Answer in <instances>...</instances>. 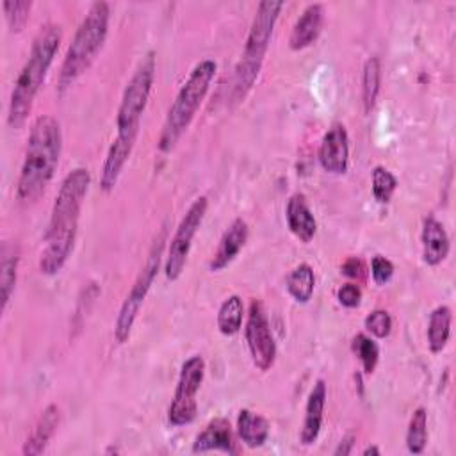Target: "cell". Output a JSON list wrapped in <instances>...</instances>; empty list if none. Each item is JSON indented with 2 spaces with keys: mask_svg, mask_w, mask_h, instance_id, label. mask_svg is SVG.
Returning a JSON list of instances; mask_svg holds the SVG:
<instances>
[{
  "mask_svg": "<svg viewBox=\"0 0 456 456\" xmlns=\"http://www.w3.org/2000/svg\"><path fill=\"white\" fill-rule=\"evenodd\" d=\"M208 208V200L207 196H200L196 198L191 207L187 208V212L183 214L180 224L175 230V235L169 242V249H167V256L164 262V273L166 278L169 281H175L180 278V274L183 273L189 251H191V244L192 239L198 232V228L203 223V217L207 214Z\"/></svg>",
  "mask_w": 456,
  "mask_h": 456,
  "instance_id": "30bf717a",
  "label": "cell"
},
{
  "mask_svg": "<svg viewBox=\"0 0 456 456\" xmlns=\"http://www.w3.org/2000/svg\"><path fill=\"white\" fill-rule=\"evenodd\" d=\"M89 183L91 175L87 167H75L61 182L45 233V248L39 256V271L43 274H57L68 262L75 246L78 217Z\"/></svg>",
  "mask_w": 456,
  "mask_h": 456,
  "instance_id": "6da1fadb",
  "label": "cell"
},
{
  "mask_svg": "<svg viewBox=\"0 0 456 456\" xmlns=\"http://www.w3.org/2000/svg\"><path fill=\"white\" fill-rule=\"evenodd\" d=\"M353 445H354V435H346L340 442H338V445H337V449L333 451V454L335 456H347V454H351L353 452Z\"/></svg>",
  "mask_w": 456,
  "mask_h": 456,
  "instance_id": "e575fe53",
  "label": "cell"
},
{
  "mask_svg": "<svg viewBox=\"0 0 456 456\" xmlns=\"http://www.w3.org/2000/svg\"><path fill=\"white\" fill-rule=\"evenodd\" d=\"M315 287V274L310 264L296 265L287 276V290L297 303H308Z\"/></svg>",
  "mask_w": 456,
  "mask_h": 456,
  "instance_id": "d4e9b609",
  "label": "cell"
},
{
  "mask_svg": "<svg viewBox=\"0 0 456 456\" xmlns=\"http://www.w3.org/2000/svg\"><path fill=\"white\" fill-rule=\"evenodd\" d=\"M18 249L14 244H2V258H0V290H2V312L7 308L9 299L16 287L18 278Z\"/></svg>",
  "mask_w": 456,
  "mask_h": 456,
  "instance_id": "603a6c76",
  "label": "cell"
},
{
  "mask_svg": "<svg viewBox=\"0 0 456 456\" xmlns=\"http://www.w3.org/2000/svg\"><path fill=\"white\" fill-rule=\"evenodd\" d=\"M139 130H125V132H118L109 151L107 157L103 160L102 166V175H100V189L109 192L114 189L134 146H135V139H137Z\"/></svg>",
  "mask_w": 456,
  "mask_h": 456,
  "instance_id": "4fadbf2b",
  "label": "cell"
},
{
  "mask_svg": "<svg viewBox=\"0 0 456 456\" xmlns=\"http://www.w3.org/2000/svg\"><path fill=\"white\" fill-rule=\"evenodd\" d=\"M248 233H249L248 223L242 217L233 219V223L223 233V237L219 240V246H217L216 253L210 258V264H208L210 271L217 273V271L224 269L239 255V251L244 248V244L248 240Z\"/></svg>",
  "mask_w": 456,
  "mask_h": 456,
  "instance_id": "9a60e30c",
  "label": "cell"
},
{
  "mask_svg": "<svg viewBox=\"0 0 456 456\" xmlns=\"http://www.w3.org/2000/svg\"><path fill=\"white\" fill-rule=\"evenodd\" d=\"M2 9H4L5 21H7L9 28L12 32H18L25 27V23L30 16L32 2L30 0H4Z\"/></svg>",
  "mask_w": 456,
  "mask_h": 456,
  "instance_id": "f546056e",
  "label": "cell"
},
{
  "mask_svg": "<svg viewBox=\"0 0 456 456\" xmlns=\"http://www.w3.org/2000/svg\"><path fill=\"white\" fill-rule=\"evenodd\" d=\"M451 322L452 310L447 305H440L429 314L428 347L431 353H440L447 346L451 337Z\"/></svg>",
  "mask_w": 456,
  "mask_h": 456,
  "instance_id": "7402d4cb",
  "label": "cell"
},
{
  "mask_svg": "<svg viewBox=\"0 0 456 456\" xmlns=\"http://www.w3.org/2000/svg\"><path fill=\"white\" fill-rule=\"evenodd\" d=\"M351 347H353V353L358 356L363 372L372 374L379 360V346L376 344V340L365 333H358L353 338Z\"/></svg>",
  "mask_w": 456,
  "mask_h": 456,
  "instance_id": "83f0119b",
  "label": "cell"
},
{
  "mask_svg": "<svg viewBox=\"0 0 456 456\" xmlns=\"http://www.w3.org/2000/svg\"><path fill=\"white\" fill-rule=\"evenodd\" d=\"M420 240H422V260L428 265H438L447 258L451 251V240L444 224L433 216L424 219Z\"/></svg>",
  "mask_w": 456,
  "mask_h": 456,
  "instance_id": "ac0fdd59",
  "label": "cell"
},
{
  "mask_svg": "<svg viewBox=\"0 0 456 456\" xmlns=\"http://www.w3.org/2000/svg\"><path fill=\"white\" fill-rule=\"evenodd\" d=\"M59 422H61V410L57 404H48L39 419L36 420L30 435L27 436L23 447H21V454L25 456H37L41 454L46 445L50 444L53 433L57 431L59 428Z\"/></svg>",
  "mask_w": 456,
  "mask_h": 456,
  "instance_id": "d6986e66",
  "label": "cell"
},
{
  "mask_svg": "<svg viewBox=\"0 0 456 456\" xmlns=\"http://www.w3.org/2000/svg\"><path fill=\"white\" fill-rule=\"evenodd\" d=\"M237 435L248 447H260L269 438V422L251 410H240L237 417Z\"/></svg>",
  "mask_w": 456,
  "mask_h": 456,
  "instance_id": "44dd1931",
  "label": "cell"
},
{
  "mask_svg": "<svg viewBox=\"0 0 456 456\" xmlns=\"http://www.w3.org/2000/svg\"><path fill=\"white\" fill-rule=\"evenodd\" d=\"M207 451H223L228 454L237 452L232 426L226 419L217 417L210 420L205 426V429L194 438L192 452H207Z\"/></svg>",
  "mask_w": 456,
  "mask_h": 456,
  "instance_id": "ffe728a7",
  "label": "cell"
},
{
  "mask_svg": "<svg viewBox=\"0 0 456 456\" xmlns=\"http://www.w3.org/2000/svg\"><path fill=\"white\" fill-rule=\"evenodd\" d=\"M362 454H363V456H369V454H376V456H379V454H381V451H379V447H376V445H369V447H365V449L362 451Z\"/></svg>",
  "mask_w": 456,
  "mask_h": 456,
  "instance_id": "d590c367",
  "label": "cell"
},
{
  "mask_svg": "<svg viewBox=\"0 0 456 456\" xmlns=\"http://www.w3.org/2000/svg\"><path fill=\"white\" fill-rule=\"evenodd\" d=\"M397 189V178L383 166L372 169V194L379 203H388Z\"/></svg>",
  "mask_w": 456,
  "mask_h": 456,
  "instance_id": "f1b7e54d",
  "label": "cell"
},
{
  "mask_svg": "<svg viewBox=\"0 0 456 456\" xmlns=\"http://www.w3.org/2000/svg\"><path fill=\"white\" fill-rule=\"evenodd\" d=\"M428 444V411L426 408L419 406L411 417L406 429V447L411 454L424 452Z\"/></svg>",
  "mask_w": 456,
  "mask_h": 456,
  "instance_id": "4316f807",
  "label": "cell"
},
{
  "mask_svg": "<svg viewBox=\"0 0 456 456\" xmlns=\"http://www.w3.org/2000/svg\"><path fill=\"white\" fill-rule=\"evenodd\" d=\"M381 89V62L376 55L369 57L362 69V103L363 112L369 114L378 100Z\"/></svg>",
  "mask_w": 456,
  "mask_h": 456,
  "instance_id": "cb8c5ba5",
  "label": "cell"
},
{
  "mask_svg": "<svg viewBox=\"0 0 456 456\" xmlns=\"http://www.w3.org/2000/svg\"><path fill=\"white\" fill-rule=\"evenodd\" d=\"M319 164L331 175H344L349 166V135L342 123L331 125L321 139Z\"/></svg>",
  "mask_w": 456,
  "mask_h": 456,
  "instance_id": "7c38bea8",
  "label": "cell"
},
{
  "mask_svg": "<svg viewBox=\"0 0 456 456\" xmlns=\"http://www.w3.org/2000/svg\"><path fill=\"white\" fill-rule=\"evenodd\" d=\"M153 82H155V52L150 50L144 53V57L137 64L135 71L132 73L123 91V96L118 107V116H116L118 132L139 130L141 116L148 105Z\"/></svg>",
  "mask_w": 456,
  "mask_h": 456,
  "instance_id": "ba28073f",
  "label": "cell"
},
{
  "mask_svg": "<svg viewBox=\"0 0 456 456\" xmlns=\"http://www.w3.org/2000/svg\"><path fill=\"white\" fill-rule=\"evenodd\" d=\"M324 21V7L322 4H308L301 16L296 20L290 37H289V46L292 50H303L310 46L321 34Z\"/></svg>",
  "mask_w": 456,
  "mask_h": 456,
  "instance_id": "2e32d148",
  "label": "cell"
},
{
  "mask_svg": "<svg viewBox=\"0 0 456 456\" xmlns=\"http://www.w3.org/2000/svg\"><path fill=\"white\" fill-rule=\"evenodd\" d=\"M205 376V360L200 354L187 358L182 363L178 383L173 401L167 408V422L171 426H185L196 419L198 404L196 392L200 390Z\"/></svg>",
  "mask_w": 456,
  "mask_h": 456,
  "instance_id": "9c48e42d",
  "label": "cell"
},
{
  "mask_svg": "<svg viewBox=\"0 0 456 456\" xmlns=\"http://www.w3.org/2000/svg\"><path fill=\"white\" fill-rule=\"evenodd\" d=\"M281 9H283L281 0H264L258 4L248 37H246L242 55L235 66V73L232 80V94H230L233 103L242 102L246 94L251 91V87L255 86V80L258 78L265 52L269 48L273 30Z\"/></svg>",
  "mask_w": 456,
  "mask_h": 456,
  "instance_id": "5b68a950",
  "label": "cell"
},
{
  "mask_svg": "<svg viewBox=\"0 0 456 456\" xmlns=\"http://www.w3.org/2000/svg\"><path fill=\"white\" fill-rule=\"evenodd\" d=\"M164 242H166V228L160 230V233L155 237L153 244H151V249L146 256V262L144 265L141 267L137 278L134 280L125 301L121 303V308L118 312V317H116V324H114V337L119 344H125L130 337V331H132V326L137 319V314L141 310V305L144 303L148 292H150V287L159 273V265H160V260H162V251H164Z\"/></svg>",
  "mask_w": 456,
  "mask_h": 456,
  "instance_id": "52a82bcc",
  "label": "cell"
},
{
  "mask_svg": "<svg viewBox=\"0 0 456 456\" xmlns=\"http://www.w3.org/2000/svg\"><path fill=\"white\" fill-rule=\"evenodd\" d=\"M285 219L289 230L301 240L310 242L317 232V221L308 207V201L303 192H294L287 200Z\"/></svg>",
  "mask_w": 456,
  "mask_h": 456,
  "instance_id": "e0dca14e",
  "label": "cell"
},
{
  "mask_svg": "<svg viewBox=\"0 0 456 456\" xmlns=\"http://www.w3.org/2000/svg\"><path fill=\"white\" fill-rule=\"evenodd\" d=\"M363 324H365V330H367L370 335H374L376 338H385V337H388L390 331H392V317H390V314H388L387 310H383V308L372 310V312L365 317Z\"/></svg>",
  "mask_w": 456,
  "mask_h": 456,
  "instance_id": "4dcf8cb0",
  "label": "cell"
},
{
  "mask_svg": "<svg viewBox=\"0 0 456 456\" xmlns=\"http://www.w3.org/2000/svg\"><path fill=\"white\" fill-rule=\"evenodd\" d=\"M367 265L360 256H347L342 264V274L354 280L356 283L365 281L367 280Z\"/></svg>",
  "mask_w": 456,
  "mask_h": 456,
  "instance_id": "836d02e7",
  "label": "cell"
},
{
  "mask_svg": "<svg viewBox=\"0 0 456 456\" xmlns=\"http://www.w3.org/2000/svg\"><path fill=\"white\" fill-rule=\"evenodd\" d=\"M337 299L342 306L346 308H356L362 301V289L358 283H344L338 290H337Z\"/></svg>",
  "mask_w": 456,
  "mask_h": 456,
  "instance_id": "d6a6232c",
  "label": "cell"
},
{
  "mask_svg": "<svg viewBox=\"0 0 456 456\" xmlns=\"http://www.w3.org/2000/svg\"><path fill=\"white\" fill-rule=\"evenodd\" d=\"M242 319H244V303L242 297L237 294L228 296L217 312V328L223 335L232 337L235 333H239L240 326H242Z\"/></svg>",
  "mask_w": 456,
  "mask_h": 456,
  "instance_id": "484cf974",
  "label": "cell"
},
{
  "mask_svg": "<svg viewBox=\"0 0 456 456\" xmlns=\"http://www.w3.org/2000/svg\"><path fill=\"white\" fill-rule=\"evenodd\" d=\"M217 64L212 59L200 61L178 89L173 103L167 109L162 132L159 137V150L171 151L173 146L178 142L182 134L191 125L192 118L196 116L201 102L205 100L208 87L216 77Z\"/></svg>",
  "mask_w": 456,
  "mask_h": 456,
  "instance_id": "8992f818",
  "label": "cell"
},
{
  "mask_svg": "<svg viewBox=\"0 0 456 456\" xmlns=\"http://www.w3.org/2000/svg\"><path fill=\"white\" fill-rule=\"evenodd\" d=\"M244 337L255 367L260 370H269L276 360V342L265 308L258 299H253L249 303Z\"/></svg>",
  "mask_w": 456,
  "mask_h": 456,
  "instance_id": "8fae6325",
  "label": "cell"
},
{
  "mask_svg": "<svg viewBox=\"0 0 456 456\" xmlns=\"http://www.w3.org/2000/svg\"><path fill=\"white\" fill-rule=\"evenodd\" d=\"M324 404H326V383L324 379H317L308 394L305 406V420L299 431V442L303 445H312L321 433L322 419H324Z\"/></svg>",
  "mask_w": 456,
  "mask_h": 456,
  "instance_id": "5bb4252c",
  "label": "cell"
},
{
  "mask_svg": "<svg viewBox=\"0 0 456 456\" xmlns=\"http://www.w3.org/2000/svg\"><path fill=\"white\" fill-rule=\"evenodd\" d=\"M110 7L107 2H94L89 5L86 16L77 27L73 39L66 50L61 73H59V93H64L73 82L89 69L96 55L100 53L107 32H109Z\"/></svg>",
  "mask_w": 456,
  "mask_h": 456,
  "instance_id": "277c9868",
  "label": "cell"
},
{
  "mask_svg": "<svg viewBox=\"0 0 456 456\" xmlns=\"http://www.w3.org/2000/svg\"><path fill=\"white\" fill-rule=\"evenodd\" d=\"M370 276H372L376 285L388 283L394 276V264L383 255L372 256V260H370Z\"/></svg>",
  "mask_w": 456,
  "mask_h": 456,
  "instance_id": "1f68e13d",
  "label": "cell"
},
{
  "mask_svg": "<svg viewBox=\"0 0 456 456\" xmlns=\"http://www.w3.org/2000/svg\"><path fill=\"white\" fill-rule=\"evenodd\" d=\"M61 39H62V30L57 23H45L37 30L32 41L28 57L21 66L14 80V87L11 91L9 112H7L9 126L18 128L28 118L34 98L46 78V73L59 50Z\"/></svg>",
  "mask_w": 456,
  "mask_h": 456,
  "instance_id": "3957f363",
  "label": "cell"
},
{
  "mask_svg": "<svg viewBox=\"0 0 456 456\" xmlns=\"http://www.w3.org/2000/svg\"><path fill=\"white\" fill-rule=\"evenodd\" d=\"M62 150L61 123L50 116H39L32 126L25 146V155L16 183V198L20 203H34L52 182Z\"/></svg>",
  "mask_w": 456,
  "mask_h": 456,
  "instance_id": "7a4b0ae2",
  "label": "cell"
}]
</instances>
